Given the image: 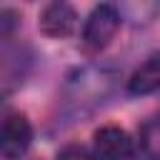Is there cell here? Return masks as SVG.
<instances>
[{"label": "cell", "mask_w": 160, "mask_h": 160, "mask_svg": "<svg viewBox=\"0 0 160 160\" xmlns=\"http://www.w3.org/2000/svg\"><path fill=\"white\" fill-rule=\"evenodd\" d=\"M135 158L138 160H160V115H152L142 122V128L138 132Z\"/></svg>", "instance_id": "cell-6"}, {"label": "cell", "mask_w": 160, "mask_h": 160, "mask_svg": "<svg viewBox=\"0 0 160 160\" xmlns=\"http://www.w3.org/2000/svg\"><path fill=\"white\" fill-rule=\"evenodd\" d=\"M128 90L132 95H150L160 90V52L150 55L128 80Z\"/></svg>", "instance_id": "cell-5"}, {"label": "cell", "mask_w": 160, "mask_h": 160, "mask_svg": "<svg viewBox=\"0 0 160 160\" xmlns=\"http://www.w3.org/2000/svg\"><path fill=\"white\" fill-rule=\"evenodd\" d=\"M58 160H98V155L88 152V150L80 148V145H70V148H65V150L58 155Z\"/></svg>", "instance_id": "cell-7"}, {"label": "cell", "mask_w": 160, "mask_h": 160, "mask_svg": "<svg viewBox=\"0 0 160 160\" xmlns=\"http://www.w3.org/2000/svg\"><path fill=\"white\" fill-rule=\"evenodd\" d=\"M95 155L98 160H130L135 155V148L125 130L105 125L95 132Z\"/></svg>", "instance_id": "cell-3"}, {"label": "cell", "mask_w": 160, "mask_h": 160, "mask_svg": "<svg viewBox=\"0 0 160 160\" xmlns=\"http://www.w3.org/2000/svg\"><path fill=\"white\" fill-rule=\"evenodd\" d=\"M118 28H120V12L112 5H98L88 15V22H85V32H82L85 48L88 50H102L115 38Z\"/></svg>", "instance_id": "cell-1"}, {"label": "cell", "mask_w": 160, "mask_h": 160, "mask_svg": "<svg viewBox=\"0 0 160 160\" xmlns=\"http://www.w3.org/2000/svg\"><path fill=\"white\" fill-rule=\"evenodd\" d=\"M32 140V130L25 115L20 112H8L2 120V135H0V148L5 158H20Z\"/></svg>", "instance_id": "cell-2"}, {"label": "cell", "mask_w": 160, "mask_h": 160, "mask_svg": "<svg viewBox=\"0 0 160 160\" xmlns=\"http://www.w3.org/2000/svg\"><path fill=\"white\" fill-rule=\"evenodd\" d=\"M72 28H75V10L68 2H50L40 15V30L45 35L62 38L70 35Z\"/></svg>", "instance_id": "cell-4"}]
</instances>
